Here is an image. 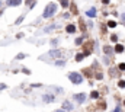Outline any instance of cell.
<instances>
[{
  "mask_svg": "<svg viewBox=\"0 0 125 112\" xmlns=\"http://www.w3.org/2000/svg\"><path fill=\"white\" fill-rule=\"evenodd\" d=\"M55 13H57V4H55V3H50V4L45 6L44 13H42V18H44V19H48V18L54 16Z\"/></svg>",
  "mask_w": 125,
  "mask_h": 112,
  "instance_id": "6da1fadb",
  "label": "cell"
},
{
  "mask_svg": "<svg viewBox=\"0 0 125 112\" xmlns=\"http://www.w3.org/2000/svg\"><path fill=\"white\" fill-rule=\"evenodd\" d=\"M68 79H70V82L73 84H82L83 83V76H82L80 73H77V71L70 73V74H68Z\"/></svg>",
  "mask_w": 125,
  "mask_h": 112,
  "instance_id": "7a4b0ae2",
  "label": "cell"
},
{
  "mask_svg": "<svg viewBox=\"0 0 125 112\" xmlns=\"http://www.w3.org/2000/svg\"><path fill=\"white\" fill-rule=\"evenodd\" d=\"M73 99H74V102H77L79 105H82V103H84L86 102V99H87V96H86V93H76V95H73Z\"/></svg>",
  "mask_w": 125,
  "mask_h": 112,
  "instance_id": "3957f363",
  "label": "cell"
},
{
  "mask_svg": "<svg viewBox=\"0 0 125 112\" xmlns=\"http://www.w3.org/2000/svg\"><path fill=\"white\" fill-rule=\"evenodd\" d=\"M42 101H44L45 103H52V102L55 101V96H54L52 93H44V95H42Z\"/></svg>",
  "mask_w": 125,
  "mask_h": 112,
  "instance_id": "277c9868",
  "label": "cell"
},
{
  "mask_svg": "<svg viewBox=\"0 0 125 112\" xmlns=\"http://www.w3.org/2000/svg\"><path fill=\"white\" fill-rule=\"evenodd\" d=\"M48 56L51 57V58H60V57H61V50H58V48H52V50L48 53Z\"/></svg>",
  "mask_w": 125,
  "mask_h": 112,
  "instance_id": "5b68a950",
  "label": "cell"
},
{
  "mask_svg": "<svg viewBox=\"0 0 125 112\" xmlns=\"http://www.w3.org/2000/svg\"><path fill=\"white\" fill-rule=\"evenodd\" d=\"M21 4H22V0H6V6H9V7H16Z\"/></svg>",
  "mask_w": 125,
  "mask_h": 112,
  "instance_id": "8992f818",
  "label": "cell"
},
{
  "mask_svg": "<svg viewBox=\"0 0 125 112\" xmlns=\"http://www.w3.org/2000/svg\"><path fill=\"white\" fill-rule=\"evenodd\" d=\"M61 108L68 112V111H73V108H74V106H73V103H71L70 101H64V102H62V105H61Z\"/></svg>",
  "mask_w": 125,
  "mask_h": 112,
  "instance_id": "52a82bcc",
  "label": "cell"
},
{
  "mask_svg": "<svg viewBox=\"0 0 125 112\" xmlns=\"http://www.w3.org/2000/svg\"><path fill=\"white\" fill-rule=\"evenodd\" d=\"M86 16L90 18V19L96 18V7H90L89 10H86Z\"/></svg>",
  "mask_w": 125,
  "mask_h": 112,
  "instance_id": "ba28073f",
  "label": "cell"
},
{
  "mask_svg": "<svg viewBox=\"0 0 125 112\" xmlns=\"http://www.w3.org/2000/svg\"><path fill=\"white\" fill-rule=\"evenodd\" d=\"M124 45H122V44H116V45H115V53H116V54H121V53H124Z\"/></svg>",
  "mask_w": 125,
  "mask_h": 112,
  "instance_id": "9c48e42d",
  "label": "cell"
},
{
  "mask_svg": "<svg viewBox=\"0 0 125 112\" xmlns=\"http://www.w3.org/2000/svg\"><path fill=\"white\" fill-rule=\"evenodd\" d=\"M65 32H67V34H74V32H76V26H74V25H67V26H65Z\"/></svg>",
  "mask_w": 125,
  "mask_h": 112,
  "instance_id": "30bf717a",
  "label": "cell"
},
{
  "mask_svg": "<svg viewBox=\"0 0 125 112\" xmlns=\"http://www.w3.org/2000/svg\"><path fill=\"white\" fill-rule=\"evenodd\" d=\"M103 51H105V54H112V53H115V48H112V47H109V45H106L105 48H103Z\"/></svg>",
  "mask_w": 125,
  "mask_h": 112,
  "instance_id": "8fae6325",
  "label": "cell"
},
{
  "mask_svg": "<svg viewBox=\"0 0 125 112\" xmlns=\"http://www.w3.org/2000/svg\"><path fill=\"white\" fill-rule=\"evenodd\" d=\"M23 19H25V15H21V16H19V18L16 19V22H15V25H16V26H19V25H21V23L23 22Z\"/></svg>",
  "mask_w": 125,
  "mask_h": 112,
  "instance_id": "7c38bea8",
  "label": "cell"
},
{
  "mask_svg": "<svg viewBox=\"0 0 125 112\" xmlns=\"http://www.w3.org/2000/svg\"><path fill=\"white\" fill-rule=\"evenodd\" d=\"M58 42H60V39H58V38H54V39H51V41H50V44H51V47H52V48H55V47L58 45Z\"/></svg>",
  "mask_w": 125,
  "mask_h": 112,
  "instance_id": "4fadbf2b",
  "label": "cell"
},
{
  "mask_svg": "<svg viewBox=\"0 0 125 112\" xmlns=\"http://www.w3.org/2000/svg\"><path fill=\"white\" fill-rule=\"evenodd\" d=\"M55 66L57 67H64L65 66V61L64 60H58V61H55Z\"/></svg>",
  "mask_w": 125,
  "mask_h": 112,
  "instance_id": "5bb4252c",
  "label": "cell"
},
{
  "mask_svg": "<svg viewBox=\"0 0 125 112\" xmlns=\"http://www.w3.org/2000/svg\"><path fill=\"white\" fill-rule=\"evenodd\" d=\"M55 28H57L55 25H51V26H47V28L44 29V32H47V34H48V32H51V31H54Z\"/></svg>",
  "mask_w": 125,
  "mask_h": 112,
  "instance_id": "9a60e30c",
  "label": "cell"
},
{
  "mask_svg": "<svg viewBox=\"0 0 125 112\" xmlns=\"http://www.w3.org/2000/svg\"><path fill=\"white\" fill-rule=\"evenodd\" d=\"M90 98H92V99H97V98H99V92L93 90V92L90 93Z\"/></svg>",
  "mask_w": 125,
  "mask_h": 112,
  "instance_id": "2e32d148",
  "label": "cell"
},
{
  "mask_svg": "<svg viewBox=\"0 0 125 112\" xmlns=\"http://www.w3.org/2000/svg\"><path fill=\"white\" fill-rule=\"evenodd\" d=\"M108 26H109V28H115V26H116V22H115V21H109V22H108Z\"/></svg>",
  "mask_w": 125,
  "mask_h": 112,
  "instance_id": "e0dca14e",
  "label": "cell"
},
{
  "mask_svg": "<svg viewBox=\"0 0 125 112\" xmlns=\"http://www.w3.org/2000/svg\"><path fill=\"white\" fill-rule=\"evenodd\" d=\"M84 56H86V54H77V56H76V61H82V60L84 58Z\"/></svg>",
  "mask_w": 125,
  "mask_h": 112,
  "instance_id": "ac0fdd59",
  "label": "cell"
},
{
  "mask_svg": "<svg viewBox=\"0 0 125 112\" xmlns=\"http://www.w3.org/2000/svg\"><path fill=\"white\" fill-rule=\"evenodd\" d=\"M25 57H26V54H23V53H21V54H18V56H16V60H23Z\"/></svg>",
  "mask_w": 125,
  "mask_h": 112,
  "instance_id": "d6986e66",
  "label": "cell"
},
{
  "mask_svg": "<svg viewBox=\"0 0 125 112\" xmlns=\"http://www.w3.org/2000/svg\"><path fill=\"white\" fill-rule=\"evenodd\" d=\"M60 1H61V6H62V7H67V6L70 4V3H68V0H60Z\"/></svg>",
  "mask_w": 125,
  "mask_h": 112,
  "instance_id": "ffe728a7",
  "label": "cell"
},
{
  "mask_svg": "<svg viewBox=\"0 0 125 112\" xmlns=\"http://www.w3.org/2000/svg\"><path fill=\"white\" fill-rule=\"evenodd\" d=\"M118 86H119L121 89H125V80H119V82H118Z\"/></svg>",
  "mask_w": 125,
  "mask_h": 112,
  "instance_id": "44dd1931",
  "label": "cell"
},
{
  "mask_svg": "<svg viewBox=\"0 0 125 112\" xmlns=\"http://www.w3.org/2000/svg\"><path fill=\"white\" fill-rule=\"evenodd\" d=\"M111 39H112L114 42H116V41H118V35H115V34H114V35H111Z\"/></svg>",
  "mask_w": 125,
  "mask_h": 112,
  "instance_id": "7402d4cb",
  "label": "cell"
},
{
  "mask_svg": "<svg viewBox=\"0 0 125 112\" xmlns=\"http://www.w3.org/2000/svg\"><path fill=\"white\" fill-rule=\"evenodd\" d=\"M51 89H52V90H55L57 93H61V92H62V89H61V87H51Z\"/></svg>",
  "mask_w": 125,
  "mask_h": 112,
  "instance_id": "603a6c76",
  "label": "cell"
},
{
  "mask_svg": "<svg viewBox=\"0 0 125 112\" xmlns=\"http://www.w3.org/2000/svg\"><path fill=\"white\" fill-rule=\"evenodd\" d=\"M118 68H119V70H125V63H121V64L118 66Z\"/></svg>",
  "mask_w": 125,
  "mask_h": 112,
  "instance_id": "cb8c5ba5",
  "label": "cell"
},
{
  "mask_svg": "<svg viewBox=\"0 0 125 112\" xmlns=\"http://www.w3.org/2000/svg\"><path fill=\"white\" fill-rule=\"evenodd\" d=\"M82 42H83V38H77V39H76V44H77V45H80Z\"/></svg>",
  "mask_w": 125,
  "mask_h": 112,
  "instance_id": "d4e9b609",
  "label": "cell"
},
{
  "mask_svg": "<svg viewBox=\"0 0 125 112\" xmlns=\"http://www.w3.org/2000/svg\"><path fill=\"white\" fill-rule=\"evenodd\" d=\"M22 71H23L25 74H31V70H29V68H22Z\"/></svg>",
  "mask_w": 125,
  "mask_h": 112,
  "instance_id": "484cf974",
  "label": "cell"
},
{
  "mask_svg": "<svg viewBox=\"0 0 125 112\" xmlns=\"http://www.w3.org/2000/svg\"><path fill=\"white\" fill-rule=\"evenodd\" d=\"M21 38H23V34H22V32H19V34L16 35V39H21Z\"/></svg>",
  "mask_w": 125,
  "mask_h": 112,
  "instance_id": "4316f807",
  "label": "cell"
},
{
  "mask_svg": "<svg viewBox=\"0 0 125 112\" xmlns=\"http://www.w3.org/2000/svg\"><path fill=\"white\" fill-rule=\"evenodd\" d=\"M111 112H121V106H116L114 111H111Z\"/></svg>",
  "mask_w": 125,
  "mask_h": 112,
  "instance_id": "83f0119b",
  "label": "cell"
},
{
  "mask_svg": "<svg viewBox=\"0 0 125 112\" xmlns=\"http://www.w3.org/2000/svg\"><path fill=\"white\" fill-rule=\"evenodd\" d=\"M54 112H67V111H65V109H62V108H60V109H55Z\"/></svg>",
  "mask_w": 125,
  "mask_h": 112,
  "instance_id": "f1b7e54d",
  "label": "cell"
},
{
  "mask_svg": "<svg viewBox=\"0 0 125 112\" xmlns=\"http://www.w3.org/2000/svg\"><path fill=\"white\" fill-rule=\"evenodd\" d=\"M121 21L125 23V13H122V15H121Z\"/></svg>",
  "mask_w": 125,
  "mask_h": 112,
  "instance_id": "f546056e",
  "label": "cell"
},
{
  "mask_svg": "<svg viewBox=\"0 0 125 112\" xmlns=\"http://www.w3.org/2000/svg\"><path fill=\"white\" fill-rule=\"evenodd\" d=\"M70 18V13H64V19H68Z\"/></svg>",
  "mask_w": 125,
  "mask_h": 112,
  "instance_id": "4dcf8cb0",
  "label": "cell"
},
{
  "mask_svg": "<svg viewBox=\"0 0 125 112\" xmlns=\"http://www.w3.org/2000/svg\"><path fill=\"white\" fill-rule=\"evenodd\" d=\"M109 61H111V60H109L108 57H105V64H109Z\"/></svg>",
  "mask_w": 125,
  "mask_h": 112,
  "instance_id": "1f68e13d",
  "label": "cell"
},
{
  "mask_svg": "<svg viewBox=\"0 0 125 112\" xmlns=\"http://www.w3.org/2000/svg\"><path fill=\"white\" fill-rule=\"evenodd\" d=\"M109 1H111V0H102V3H103V4H109Z\"/></svg>",
  "mask_w": 125,
  "mask_h": 112,
  "instance_id": "d6a6232c",
  "label": "cell"
},
{
  "mask_svg": "<svg viewBox=\"0 0 125 112\" xmlns=\"http://www.w3.org/2000/svg\"><path fill=\"white\" fill-rule=\"evenodd\" d=\"M0 7H1V0H0Z\"/></svg>",
  "mask_w": 125,
  "mask_h": 112,
  "instance_id": "836d02e7",
  "label": "cell"
},
{
  "mask_svg": "<svg viewBox=\"0 0 125 112\" xmlns=\"http://www.w3.org/2000/svg\"><path fill=\"white\" fill-rule=\"evenodd\" d=\"M124 106H125V101H124Z\"/></svg>",
  "mask_w": 125,
  "mask_h": 112,
  "instance_id": "e575fe53",
  "label": "cell"
}]
</instances>
